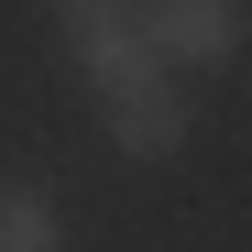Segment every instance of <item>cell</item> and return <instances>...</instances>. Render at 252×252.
Returning <instances> with one entry per match:
<instances>
[{
    "instance_id": "cell-4",
    "label": "cell",
    "mask_w": 252,
    "mask_h": 252,
    "mask_svg": "<svg viewBox=\"0 0 252 252\" xmlns=\"http://www.w3.org/2000/svg\"><path fill=\"white\" fill-rule=\"evenodd\" d=\"M44 11H55V33H66V55H77V44H99V33H121V22L143 11V0H44Z\"/></svg>"
},
{
    "instance_id": "cell-3",
    "label": "cell",
    "mask_w": 252,
    "mask_h": 252,
    "mask_svg": "<svg viewBox=\"0 0 252 252\" xmlns=\"http://www.w3.org/2000/svg\"><path fill=\"white\" fill-rule=\"evenodd\" d=\"M0 252H66V197L44 176H0Z\"/></svg>"
},
{
    "instance_id": "cell-1",
    "label": "cell",
    "mask_w": 252,
    "mask_h": 252,
    "mask_svg": "<svg viewBox=\"0 0 252 252\" xmlns=\"http://www.w3.org/2000/svg\"><path fill=\"white\" fill-rule=\"evenodd\" d=\"M143 33H154V55L176 77H197V66H230L241 55L252 11H241V0H143Z\"/></svg>"
},
{
    "instance_id": "cell-2",
    "label": "cell",
    "mask_w": 252,
    "mask_h": 252,
    "mask_svg": "<svg viewBox=\"0 0 252 252\" xmlns=\"http://www.w3.org/2000/svg\"><path fill=\"white\" fill-rule=\"evenodd\" d=\"M187 132H197V110H187L176 77H143V88H121V99H110V143L132 154V164H176Z\"/></svg>"
}]
</instances>
